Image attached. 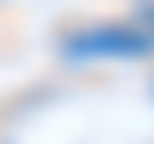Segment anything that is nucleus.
<instances>
[{
  "label": "nucleus",
  "instance_id": "nucleus-1",
  "mask_svg": "<svg viewBox=\"0 0 154 144\" xmlns=\"http://www.w3.org/2000/svg\"><path fill=\"white\" fill-rule=\"evenodd\" d=\"M154 48V34H144V29H91V34H82V38H72L67 43V53H77V58H140V53H149Z\"/></svg>",
  "mask_w": 154,
  "mask_h": 144
}]
</instances>
